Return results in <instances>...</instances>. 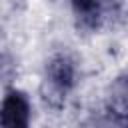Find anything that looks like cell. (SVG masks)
I'll return each mask as SVG.
<instances>
[{
  "label": "cell",
  "mask_w": 128,
  "mask_h": 128,
  "mask_svg": "<svg viewBox=\"0 0 128 128\" xmlns=\"http://www.w3.org/2000/svg\"><path fill=\"white\" fill-rule=\"evenodd\" d=\"M44 80L50 88V98H66V94L76 84V66L70 56L56 54L46 64Z\"/></svg>",
  "instance_id": "obj_1"
},
{
  "label": "cell",
  "mask_w": 128,
  "mask_h": 128,
  "mask_svg": "<svg viewBox=\"0 0 128 128\" xmlns=\"http://www.w3.org/2000/svg\"><path fill=\"white\" fill-rule=\"evenodd\" d=\"M0 128H30V100L24 92H6L0 104Z\"/></svg>",
  "instance_id": "obj_2"
},
{
  "label": "cell",
  "mask_w": 128,
  "mask_h": 128,
  "mask_svg": "<svg viewBox=\"0 0 128 128\" xmlns=\"http://www.w3.org/2000/svg\"><path fill=\"white\" fill-rule=\"evenodd\" d=\"M72 14L78 28L94 32L102 24V2L100 0H72Z\"/></svg>",
  "instance_id": "obj_3"
}]
</instances>
